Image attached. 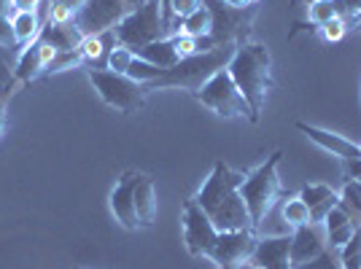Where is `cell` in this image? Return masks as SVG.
Listing matches in <instances>:
<instances>
[{"label":"cell","mask_w":361,"mask_h":269,"mask_svg":"<svg viewBox=\"0 0 361 269\" xmlns=\"http://www.w3.org/2000/svg\"><path fill=\"white\" fill-rule=\"evenodd\" d=\"M133 60H135V54H133L127 46H116V49L111 51V57H108V70H114V73H127Z\"/></svg>","instance_id":"obj_28"},{"label":"cell","mask_w":361,"mask_h":269,"mask_svg":"<svg viewBox=\"0 0 361 269\" xmlns=\"http://www.w3.org/2000/svg\"><path fill=\"white\" fill-rule=\"evenodd\" d=\"M329 239H326V229L324 224H305L297 226L291 232V269L302 267L307 261H313L316 256H321L326 251Z\"/></svg>","instance_id":"obj_13"},{"label":"cell","mask_w":361,"mask_h":269,"mask_svg":"<svg viewBox=\"0 0 361 269\" xmlns=\"http://www.w3.org/2000/svg\"><path fill=\"white\" fill-rule=\"evenodd\" d=\"M143 0H87L78 14H75V27L84 35H100L106 30H114L124 16H130Z\"/></svg>","instance_id":"obj_9"},{"label":"cell","mask_w":361,"mask_h":269,"mask_svg":"<svg viewBox=\"0 0 361 269\" xmlns=\"http://www.w3.org/2000/svg\"><path fill=\"white\" fill-rule=\"evenodd\" d=\"M254 269H259V267H254Z\"/></svg>","instance_id":"obj_43"},{"label":"cell","mask_w":361,"mask_h":269,"mask_svg":"<svg viewBox=\"0 0 361 269\" xmlns=\"http://www.w3.org/2000/svg\"><path fill=\"white\" fill-rule=\"evenodd\" d=\"M41 41L57 51H73L84 41V32L75 27V22H65V25L46 22V27L41 30Z\"/></svg>","instance_id":"obj_17"},{"label":"cell","mask_w":361,"mask_h":269,"mask_svg":"<svg viewBox=\"0 0 361 269\" xmlns=\"http://www.w3.org/2000/svg\"><path fill=\"white\" fill-rule=\"evenodd\" d=\"M345 180H353V183H361V159H353V162H345Z\"/></svg>","instance_id":"obj_36"},{"label":"cell","mask_w":361,"mask_h":269,"mask_svg":"<svg viewBox=\"0 0 361 269\" xmlns=\"http://www.w3.org/2000/svg\"><path fill=\"white\" fill-rule=\"evenodd\" d=\"M235 49H238V44H224V46H216L213 51H205V54L180 57L170 70H165L157 81H151L149 89H173L176 87V89H186L195 94L219 70H224L226 65H229V60L235 57Z\"/></svg>","instance_id":"obj_3"},{"label":"cell","mask_w":361,"mask_h":269,"mask_svg":"<svg viewBox=\"0 0 361 269\" xmlns=\"http://www.w3.org/2000/svg\"><path fill=\"white\" fill-rule=\"evenodd\" d=\"M226 6H232V8H245V6H251V0H224Z\"/></svg>","instance_id":"obj_39"},{"label":"cell","mask_w":361,"mask_h":269,"mask_svg":"<svg viewBox=\"0 0 361 269\" xmlns=\"http://www.w3.org/2000/svg\"><path fill=\"white\" fill-rule=\"evenodd\" d=\"M251 261L259 269H291V232L262 237L256 242Z\"/></svg>","instance_id":"obj_14"},{"label":"cell","mask_w":361,"mask_h":269,"mask_svg":"<svg viewBox=\"0 0 361 269\" xmlns=\"http://www.w3.org/2000/svg\"><path fill=\"white\" fill-rule=\"evenodd\" d=\"M81 62H84V57H81L78 49H73V51H57L54 60L46 65V73H62V70H71V68L81 65Z\"/></svg>","instance_id":"obj_27"},{"label":"cell","mask_w":361,"mask_h":269,"mask_svg":"<svg viewBox=\"0 0 361 269\" xmlns=\"http://www.w3.org/2000/svg\"><path fill=\"white\" fill-rule=\"evenodd\" d=\"M11 8V0H0V14H6Z\"/></svg>","instance_id":"obj_40"},{"label":"cell","mask_w":361,"mask_h":269,"mask_svg":"<svg viewBox=\"0 0 361 269\" xmlns=\"http://www.w3.org/2000/svg\"><path fill=\"white\" fill-rule=\"evenodd\" d=\"M359 149H361V146H359Z\"/></svg>","instance_id":"obj_45"},{"label":"cell","mask_w":361,"mask_h":269,"mask_svg":"<svg viewBox=\"0 0 361 269\" xmlns=\"http://www.w3.org/2000/svg\"><path fill=\"white\" fill-rule=\"evenodd\" d=\"M180 224H183V242H186V251L195 256V258H208L216 245V226L205 215V210L197 205V199H186L183 202V215H180Z\"/></svg>","instance_id":"obj_10"},{"label":"cell","mask_w":361,"mask_h":269,"mask_svg":"<svg viewBox=\"0 0 361 269\" xmlns=\"http://www.w3.org/2000/svg\"><path fill=\"white\" fill-rule=\"evenodd\" d=\"M359 226H361V221H359Z\"/></svg>","instance_id":"obj_44"},{"label":"cell","mask_w":361,"mask_h":269,"mask_svg":"<svg viewBox=\"0 0 361 269\" xmlns=\"http://www.w3.org/2000/svg\"><path fill=\"white\" fill-rule=\"evenodd\" d=\"M19 87L14 78L8 81V84H3L0 87V134H3V127H6V105H8V100H11V94H14V89Z\"/></svg>","instance_id":"obj_34"},{"label":"cell","mask_w":361,"mask_h":269,"mask_svg":"<svg viewBox=\"0 0 361 269\" xmlns=\"http://www.w3.org/2000/svg\"><path fill=\"white\" fill-rule=\"evenodd\" d=\"M41 0H11V8L14 11H38Z\"/></svg>","instance_id":"obj_37"},{"label":"cell","mask_w":361,"mask_h":269,"mask_svg":"<svg viewBox=\"0 0 361 269\" xmlns=\"http://www.w3.org/2000/svg\"><path fill=\"white\" fill-rule=\"evenodd\" d=\"M297 130L305 132L316 146H321L324 151H329L331 156H340L343 162H353V159H361V149L356 143H350L343 134L326 132L321 127H313V124H305V121H297Z\"/></svg>","instance_id":"obj_15"},{"label":"cell","mask_w":361,"mask_h":269,"mask_svg":"<svg viewBox=\"0 0 361 269\" xmlns=\"http://www.w3.org/2000/svg\"><path fill=\"white\" fill-rule=\"evenodd\" d=\"M283 221L288 224V229L310 224V208L302 202L300 196L297 199H288L286 205H283Z\"/></svg>","instance_id":"obj_25"},{"label":"cell","mask_w":361,"mask_h":269,"mask_svg":"<svg viewBox=\"0 0 361 269\" xmlns=\"http://www.w3.org/2000/svg\"><path fill=\"white\" fill-rule=\"evenodd\" d=\"M90 81L94 92L100 94V100L111 108H116L119 113H135L146 103L143 94V84H137L124 73H114V70H90Z\"/></svg>","instance_id":"obj_8"},{"label":"cell","mask_w":361,"mask_h":269,"mask_svg":"<svg viewBox=\"0 0 361 269\" xmlns=\"http://www.w3.org/2000/svg\"><path fill=\"white\" fill-rule=\"evenodd\" d=\"M162 3V14H165V25H167V35L173 30V14H170V0H159Z\"/></svg>","instance_id":"obj_38"},{"label":"cell","mask_w":361,"mask_h":269,"mask_svg":"<svg viewBox=\"0 0 361 269\" xmlns=\"http://www.w3.org/2000/svg\"><path fill=\"white\" fill-rule=\"evenodd\" d=\"M202 6L211 11V38L216 46L224 44H245L254 19L259 14V3H251L245 8H232L224 0H202Z\"/></svg>","instance_id":"obj_6"},{"label":"cell","mask_w":361,"mask_h":269,"mask_svg":"<svg viewBox=\"0 0 361 269\" xmlns=\"http://www.w3.org/2000/svg\"><path fill=\"white\" fill-rule=\"evenodd\" d=\"M195 100H197V103H202L205 108L216 111L221 119L248 116V119L256 124L251 105L245 103V97H243L240 89L235 87V81H232V75L226 73V68H224V70H219V73L213 75L208 84H202V87L195 92Z\"/></svg>","instance_id":"obj_7"},{"label":"cell","mask_w":361,"mask_h":269,"mask_svg":"<svg viewBox=\"0 0 361 269\" xmlns=\"http://www.w3.org/2000/svg\"><path fill=\"white\" fill-rule=\"evenodd\" d=\"M251 3H259V0H251Z\"/></svg>","instance_id":"obj_42"},{"label":"cell","mask_w":361,"mask_h":269,"mask_svg":"<svg viewBox=\"0 0 361 269\" xmlns=\"http://www.w3.org/2000/svg\"><path fill=\"white\" fill-rule=\"evenodd\" d=\"M272 57L270 49L262 44H240L235 49V57L226 65V73L232 75L235 87L240 89V94L245 97V103L251 105L254 119L259 121L267 94L272 89Z\"/></svg>","instance_id":"obj_2"},{"label":"cell","mask_w":361,"mask_h":269,"mask_svg":"<svg viewBox=\"0 0 361 269\" xmlns=\"http://www.w3.org/2000/svg\"><path fill=\"white\" fill-rule=\"evenodd\" d=\"M245 173H235L224 162H216L213 173L197 192V205L205 210V215L213 221L216 232H238V229H254L251 215L240 196V183ZM256 232V229H254Z\"/></svg>","instance_id":"obj_1"},{"label":"cell","mask_w":361,"mask_h":269,"mask_svg":"<svg viewBox=\"0 0 361 269\" xmlns=\"http://www.w3.org/2000/svg\"><path fill=\"white\" fill-rule=\"evenodd\" d=\"M0 46H8V49H16V38H14V25L6 14H0Z\"/></svg>","instance_id":"obj_35"},{"label":"cell","mask_w":361,"mask_h":269,"mask_svg":"<svg viewBox=\"0 0 361 269\" xmlns=\"http://www.w3.org/2000/svg\"><path fill=\"white\" fill-rule=\"evenodd\" d=\"M202 8V0H170V14L173 19H186Z\"/></svg>","instance_id":"obj_30"},{"label":"cell","mask_w":361,"mask_h":269,"mask_svg":"<svg viewBox=\"0 0 361 269\" xmlns=\"http://www.w3.org/2000/svg\"><path fill=\"white\" fill-rule=\"evenodd\" d=\"M135 213L140 226H151L157 221V192L149 175H140L135 186Z\"/></svg>","instance_id":"obj_20"},{"label":"cell","mask_w":361,"mask_h":269,"mask_svg":"<svg viewBox=\"0 0 361 269\" xmlns=\"http://www.w3.org/2000/svg\"><path fill=\"white\" fill-rule=\"evenodd\" d=\"M331 194H334V192H331V186H326V183H307V186H302L300 199L313 210L316 205H321L324 199H329Z\"/></svg>","instance_id":"obj_26"},{"label":"cell","mask_w":361,"mask_h":269,"mask_svg":"<svg viewBox=\"0 0 361 269\" xmlns=\"http://www.w3.org/2000/svg\"><path fill=\"white\" fill-rule=\"evenodd\" d=\"M340 264L343 269H361V226L356 224L353 237L340 248Z\"/></svg>","instance_id":"obj_23"},{"label":"cell","mask_w":361,"mask_h":269,"mask_svg":"<svg viewBox=\"0 0 361 269\" xmlns=\"http://www.w3.org/2000/svg\"><path fill=\"white\" fill-rule=\"evenodd\" d=\"M297 269H343L340 264V256L334 254V248H326L321 256H316L313 261H307V264H302Z\"/></svg>","instance_id":"obj_29"},{"label":"cell","mask_w":361,"mask_h":269,"mask_svg":"<svg viewBox=\"0 0 361 269\" xmlns=\"http://www.w3.org/2000/svg\"><path fill=\"white\" fill-rule=\"evenodd\" d=\"M256 237L254 229H238V232H219L216 245L211 251L213 264H219V269H240L245 261H251V256L256 251Z\"/></svg>","instance_id":"obj_11"},{"label":"cell","mask_w":361,"mask_h":269,"mask_svg":"<svg viewBox=\"0 0 361 269\" xmlns=\"http://www.w3.org/2000/svg\"><path fill=\"white\" fill-rule=\"evenodd\" d=\"M140 175H143V173L127 170V173L116 180L114 192H111V213H114V218H116L124 229H130V232L140 229V221H137V213H135V186H137V180H140Z\"/></svg>","instance_id":"obj_12"},{"label":"cell","mask_w":361,"mask_h":269,"mask_svg":"<svg viewBox=\"0 0 361 269\" xmlns=\"http://www.w3.org/2000/svg\"><path fill=\"white\" fill-rule=\"evenodd\" d=\"M116 46H119L116 32L106 30V32H100V35H84V41H81V46H78V51H81L84 62H90L92 65L90 70H106L108 57H111V51H114Z\"/></svg>","instance_id":"obj_16"},{"label":"cell","mask_w":361,"mask_h":269,"mask_svg":"<svg viewBox=\"0 0 361 269\" xmlns=\"http://www.w3.org/2000/svg\"><path fill=\"white\" fill-rule=\"evenodd\" d=\"M119 46H127L133 54L143 46L167 38L165 14H162V3L159 0H143L130 16H124L119 25L114 27Z\"/></svg>","instance_id":"obj_5"},{"label":"cell","mask_w":361,"mask_h":269,"mask_svg":"<svg viewBox=\"0 0 361 269\" xmlns=\"http://www.w3.org/2000/svg\"><path fill=\"white\" fill-rule=\"evenodd\" d=\"M162 73H165L162 68H157V65H151V62L135 57L133 65H130V70H127L124 75H127V78H133V81H137V84H146V87H149L151 81H157Z\"/></svg>","instance_id":"obj_24"},{"label":"cell","mask_w":361,"mask_h":269,"mask_svg":"<svg viewBox=\"0 0 361 269\" xmlns=\"http://www.w3.org/2000/svg\"><path fill=\"white\" fill-rule=\"evenodd\" d=\"M305 3H313V0H305Z\"/></svg>","instance_id":"obj_41"},{"label":"cell","mask_w":361,"mask_h":269,"mask_svg":"<svg viewBox=\"0 0 361 269\" xmlns=\"http://www.w3.org/2000/svg\"><path fill=\"white\" fill-rule=\"evenodd\" d=\"M345 224H350V215L345 213V208H343V205L331 208L329 215L324 218V229H326V234H329V232H334V229H340V226H345Z\"/></svg>","instance_id":"obj_32"},{"label":"cell","mask_w":361,"mask_h":269,"mask_svg":"<svg viewBox=\"0 0 361 269\" xmlns=\"http://www.w3.org/2000/svg\"><path fill=\"white\" fill-rule=\"evenodd\" d=\"M205 32H211V11L202 6V8L195 11L192 16L180 19L178 32H176V35H189V38H197V35H205Z\"/></svg>","instance_id":"obj_22"},{"label":"cell","mask_w":361,"mask_h":269,"mask_svg":"<svg viewBox=\"0 0 361 269\" xmlns=\"http://www.w3.org/2000/svg\"><path fill=\"white\" fill-rule=\"evenodd\" d=\"M11 25H14V38H16V46H30L35 44L38 38H41V19L35 11H16L14 19H11Z\"/></svg>","instance_id":"obj_21"},{"label":"cell","mask_w":361,"mask_h":269,"mask_svg":"<svg viewBox=\"0 0 361 269\" xmlns=\"http://www.w3.org/2000/svg\"><path fill=\"white\" fill-rule=\"evenodd\" d=\"M283 159V151H272L267 156V162L262 167H256L254 173H248L245 180L240 183V196L248 208V215H251V226L259 229L264 224L267 213L272 210V205L283 196V189H281V178H278V165Z\"/></svg>","instance_id":"obj_4"},{"label":"cell","mask_w":361,"mask_h":269,"mask_svg":"<svg viewBox=\"0 0 361 269\" xmlns=\"http://www.w3.org/2000/svg\"><path fill=\"white\" fill-rule=\"evenodd\" d=\"M135 57L151 62V65H157V68H162V70H170V68L180 60V54H178V49H176L173 35H167V38H162V41H154V44L137 49Z\"/></svg>","instance_id":"obj_19"},{"label":"cell","mask_w":361,"mask_h":269,"mask_svg":"<svg viewBox=\"0 0 361 269\" xmlns=\"http://www.w3.org/2000/svg\"><path fill=\"white\" fill-rule=\"evenodd\" d=\"M44 73H46L44 44L35 41V44H30L25 51H22V57H19V62H16L14 81L16 84H30V81H35L38 75H44Z\"/></svg>","instance_id":"obj_18"},{"label":"cell","mask_w":361,"mask_h":269,"mask_svg":"<svg viewBox=\"0 0 361 269\" xmlns=\"http://www.w3.org/2000/svg\"><path fill=\"white\" fill-rule=\"evenodd\" d=\"M353 232H356V224H353V221H350V224H345V226H340V229H334V232H329V234H326V239H329V248L340 251L348 239L353 237Z\"/></svg>","instance_id":"obj_33"},{"label":"cell","mask_w":361,"mask_h":269,"mask_svg":"<svg viewBox=\"0 0 361 269\" xmlns=\"http://www.w3.org/2000/svg\"><path fill=\"white\" fill-rule=\"evenodd\" d=\"M345 22L340 19V16H334L331 22H326L324 27H321V35H324V41H329V44H337V41H343V35H345Z\"/></svg>","instance_id":"obj_31"}]
</instances>
